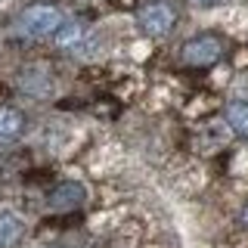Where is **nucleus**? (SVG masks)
<instances>
[{"label": "nucleus", "instance_id": "obj_1", "mask_svg": "<svg viewBox=\"0 0 248 248\" xmlns=\"http://www.w3.org/2000/svg\"><path fill=\"white\" fill-rule=\"evenodd\" d=\"M62 13L56 10V6H28V10L19 13V22H16V28H19V34L25 37H34V41H41V37H53L62 25Z\"/></svg>", "mask_w": 248, "mask_h": 248}, {"label": "nucleus", "instance_id": "obj_2", "mask_svg": "<svg viewBox=\"0 0 248 248\" xmlns=\"http://www.w3.org/2000/svg\"><path fill=\"white\" fill-rule=\"evenodd\" d=\"M223 50H227V44H223L220 34L202 31V34L189 37V41L183 44L180 56H183L186 65H192V68H208V65H214V62L223 59Z\"/></svg>", "mask_w": 248, "mask_h": 248}, {"label": "nucleus", "instance_id": "obj_3", "mask_svg": "<svg viewBox=\"0 0 248 248\" xmlns=\"http://www.w3.org/2000/svg\"><path fill=\"white\" fill-rule=\"evenodd\" d=\"M137 25L149 37H165V34H170V28L177 25V10L170 3H165V0L146 3L143 10L137 13Z\"/></svg>", "mask_w": 248, "mask_h": 248}, {"label": "nucleus", "instance_id": "obj_4", "mask_svg": "<svg viewBox=\"0 0 248 248\" xmlns=\"http://www.w3.org/2000/svg\"><path fill=\"white\" fill-rule=\"evenodd\" d=\"M84 199H87V189H84L81 183H75V180H65V183L53 186L50 196H46L53 211H75L78 205H84Z\"/></svg>", "mask_w": 248, "mask_h": 248}, {"label": "nucleus", "instance_id": "obj_5", "mask_svg": "<svg viewBox=\"0 0 248 248\" xmlns=\"http://www.w3.org/2000/svg\"><path fill=\"white\" fill-rule=\"evenodd\" d=\"M25 134V115L13 106H0V146L16 143Z\"/></svg>", "mask_w": 248, "mask_h": 248}, {"label": "nucleus", "instance_id": "obj_6", "mask_svg": "<svg viewBox=\"0 0 248 248\" xmlns=\"http://www.w3.org/2000/svg\"><path fill=\"white\" fill-rule=\"evenodd\" d=\"M19 87L25 93H31V96H44V93H50L53 81H50V75H46V68L28 65V68H22V75H19Z\"/></svg>", "mask_w": 248, "mask_h": 248}, {"label": "nucleus", "instance_id": "obj_7", "mask_svg": "<svg viewBox=\"0 0 248 248\" xmlns=\"http://www.w3.org/2000/svg\"><path fill=\"white\" fill-rule=\"evenodd\" d=\"M22 236H25V223H22V217L13 214V211H0V248L19 245Z\"/></svg>", "mask_w": 248, "mask_h": 248}, {"label": "nucleus", "instance_id": "obj_8", "mask_svg": "<svg viewBox=\"0 0 248 248\" xmlns=\"http://www.w3.org/2000/svg\"><path fill=\"white\" fill-rule=\"evenodd\" d=\"M53 41H56L59 50H78L84 44V25L81 22H62L59 31L53 34Z\"/></svg>", "mask_w": 248, "mask_h": 248}, {"label": "nucleus", "instance_id": "obj_9", "mask_svg": "<svg viewBox=\"0 0 248 248\" xmlns=\"http://www.w3.org/2000/svg\"><path fill=\"white\" fill-rule=\"evenodd\" d=\"M223 118H227V124L236 130L239 137H248V103H242V99L230 103L227 108H223Z\"/></svg>", "mask_w": 248, "mask_h": 248}, {"label": "nucleus", "instance_id": "obj_10", "mask_svg": "<svg viewBox=\"0 0 248 248\" xmlns=\"http://www.w3.org/2000/svg\"><path fill=\"white\" fill-rule=\"evenodd\" d=\"M192 3H199V6H220L223 0H192Z\"/></svg>", "mask_w": 248, "mask_h": 248}, {"label": "nucleus", "instance_id": "obj_11", "mask_svg": "<svg viewBox=\"0 0 248 248\" xmlns=\"http://www.w3.org/2000/svg\"><path fill=\"white\" fill-rule=\"evenodd\" d=\"M239 223H242V227H248V205L239 211Z\"/></svg>", "mask_w": 248, "mask_h": 248}, {"label": "nucleus", "instance_id": "obj_12", "mask_svg": "<svg viewBox=\"0 0 248 248\" xmlns=\"http://www.w3.org/2000/svg\"><path fill=\"white\" fill-rule=\"evenodd\" d=\"M56 248H62V245H56Z\"/></svg>", "mask_w": 248, "mask_h": 248}]
</instances>
